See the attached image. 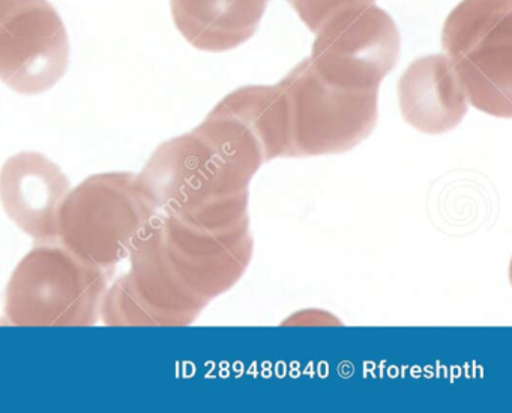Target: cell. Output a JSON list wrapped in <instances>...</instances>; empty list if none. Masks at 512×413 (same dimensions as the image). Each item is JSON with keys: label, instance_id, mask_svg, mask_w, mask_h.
I'll use <instances>...</instances> for the list:
<instances>
[{"label": "cell", "instance_id": "1", "mask_svg": "<svg viewBox=\"0 0 512 413\" xmlns=\"http://www.w3.org/2000/svg\"><path fill=\"white\" fill-rule=\"evenodd\" d=\"M158 211L140 184L128 172L89 176L68 193L58 218V241L110 272L130 257Z\"/></svg>", "mask_w": 512, "mask_h": 413}, {"label": "cell", "instance_id": "2", "mask_svg": "<svg viewBox=\"0 0 512 413\" xmlns=\"http://www.w3.org/2000/svg\"><path fill=\"white\" fill-rule=\"evenodd\" d=\"M109 272L59 241L40 242L14 269L5 320L16 326H91L101 316Z\"/></svg>", "mask_w": 512, "mask_h": 413}, {"label": "cell", "instance_id": "3", "mask_svg": "<svg viewBox=\"0 0 512 413\" xmlns=\"http://www.w3.org/2000/svg\"><path fill=\"white\" fill-rule=\"evenodd\" d=\"M442 47L469 104L512 115V0H461L449 13Z\"/></svg>", "mask_w": 512, "mask_h": 413}, {"label": "cell", "instance_id": "4", "mask_svg": "<svg viewBox=\"0 0 512 413\" xmlns=\"http://www.w3.org/2000/svg\"><path fill=\"white\" fill-rule=\"evenodd\" d=\"M280 86L289 118L286 157L349 151L376 125L377 92L332 85L319 76L310 59L293 68Z\"/></svg>", "mask_w": 512, "mask_h": 413}, {"label": "cell", "instance_id": "5", "mask_svg": "<svg viewBox=\"0 0 512 413\" xmlns=\"http://www.w3.org/2000/svg\"><path fill=\"white\" fill-rule=\"evenodd\" d=\"M314 35V70L326 82L350 91L379 92L400 58L397 25L376 4L343 11Z\"/></svg>", "mask_w": 512, "mask_h": 413}, {"label": "cell", "instance_id": "6", "mask_svg": "<svg viewBox=\"0 0 512 413\" xmlns=\"http://www.w3.org/2000/svg\"><path fill=\"white\" fill-rule=\"evenodd\" d=\"M70 64L64 22L47 0H0V80L23 95L50 91Z\"/></svg>", "mask_w": 512, "mask_h": 413}, {"label": "cell", "instance_id": "7", "mask_svg": "<svg viewBox=\"0 0 512 413\" xmlns=\"http://www.w3.org/2000/svg\"><path fill=\"white\" fill-rule=\"evenodd\" d=\"M71 184L58 164L38 152H20L0 169L5 214L38 242L58 241V218Z\"/></svg>", "mask_w": 512, "mask_h": 413}, {"label": "cell", "instance_id": "8", "mask_svg": "<svg viewBox=\"0 0 512 413\" xmlns=\"http://www.w3.org/2000/svg\"><path fill=\"white\" fill-rule=\"evenodd\" d=\"M397 91L404 121L425 134L454 130L469 107L466 92L445 55L413 61L398 80Z\"/></svg>", "mask_w": 512, "mask_h": 413}, {"label": "cell", "instance_id": "9", "mask_svg": "<svg viewBox=\"0 0 512 413\" xmlns=\"http://www.w3.org/2000/svg\"><path fill=\"white\" fill-rule=\"evenodd\" d=\"M269 0H172L173 22L182 37L208 53L235 50L254 37Z\"/></svg>", "mask_w": 512, "mask_h": 413}, {"label": "cell", "instance_id": "10", "mask_svg": "<svg viewBox=\"0 0 512 413\" xmlns=\"http://www.w3.org/2000/svg\"><path fill=\"white\" fill-rule=\"evenodd\" d=\"M308 31L316 34L332 17L350 8L371 5L376 0H287Z\"/></svg>", "mask_w": 512, "mask_h": 413}]
</instances>
